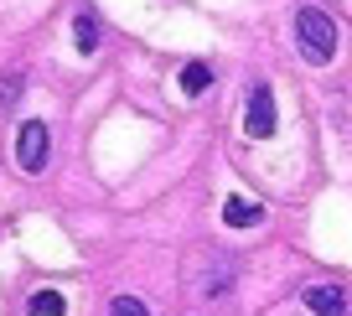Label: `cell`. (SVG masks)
I'll return each instance as SVG.
<instances>
[{"mask_svg":"<svg viewBox=\"0 0 352 316\" xmlns=\"http://www.w3.org/2000/svg\"><path fill=\"white\" fill-rule=\"evenodd\" d=\"M296 36H300L306 63H331L337 57V21L321 6H300L296 11Z\"/></svg>","mask_w":352,"mask_h":316,"instance_id":"cell-1","label":"cell"},{"mask_svg":"<svg viewBox=\"0 0 352 316\" xmlns=\"http://www.w3.org/2000/svg\"><path fill=\"white\" fill-rule=\"evenodd\" d=\"M47 156H52V135H47L42 120H26L21 130H16V166H21L26 176L47 171Z\"/></svg>","mask_w":352,"mask_h":316,"instance_id":"cell-2","label":"cell"},{"mask_svg":"<svg viewBox=\"0 0 352 316\" xmlns=\"http://www.w3.org/2000/svg\"><path fill=\"white\" fill-rule=\"evenodd\" d=\"M243 135L249 140H270L275 135V94H270V83H254L249 114H243Z\"/></svg>","mask_w":352,"mask_h":316,"instance_id":"cell-3","label":"cell"},{"mask_svg":"<svg viewBox=\"0 0 352 316\" xmlns=\"http://www.w3.org/2000/svg\"><path fill=\"white\" fill-rule=\"evenodd\" d=\"M306 311L311 316H347V295L337 285H311L306 291Z\"/></svg>","mask_w":352,"mask_h":316,"instance_id":"cell-4","label":"cell"},{"mask_svg":"<svg viewBox=\"0 0 352 316\" xmlns=\"http://www.w3.org/2000/svg\"><path fill=\"white\" fill-rule=\"evenodd\" d=\"M223 223L228 229H254V223H264V207L249 202V197H228L223 202Z\"/></svg>","mask_w":352,"mask_h":316,"instance_id":"cell-5","label":"cell"},{"mask_svg":"<svg viewBox=\"0 0 352 316\" xmlns=\"http://www.w3.org/2000/svg\"><path fill=\"white\" fill-rule=\"evenodd\" d=\"M73 42H78V52H83V57L99 52V21H94L88 11H78V16H73Z\"/></svg>","mask_w":352,"mask_h":316,"instance_id":"cell-6","label":"cell"},{"mask_svg":"<svg viewBox=\"0 0 352 316\" xmlns=\"http://www.w3.org/2000/svg\"><path fill=\"white\" fill-rule=\"evenodd\" d=\"M26 316H67L63 291H32V301H26Z\"/></svg>","mask_w":352,"mask_h":316,"instance_id":"cell-7","label":"cell"},{"mask_svg":"<svg viewBox=\"0 0 352 316\" xmlns=\"http://www.w3.org/2000/svg\"><path fill=\"white\" fill-rule=\"evenodd\" d=\"M208 88H212V67L208 63H187L182 67V94L197 98V94H208Z\"/></svg>","mask_w":352,"mask_h":316,"instance_id":"cell-8","label":"cell"},{"mask_svg":"<svg viewBox=\"0 0 352 316\" xmlns=\"http://www.w3.org/2000/svg\"><path fill=\"white\" fill-rule=\"evenodd\" d=\"M109 316H151V311H145V301H135V295H114Z\"/></svg>","mask_w":352,"mask_h":316,"instance_id":"cell-9","label":"cell"},{"mask_svg":"<svg viewBox=\"0 0 352 316\" xmlns=\"http://www.w3.org/2000/svg\"><path fill=\"white\" fill-rule=\"evenodd\" d=\"M16 98H21V78L6 73V78H0V104H16Z\"/></svg>","mask_w":352,"mask_h":316,"instance_id":"cell-10","label":"cell"}]
</instances>
